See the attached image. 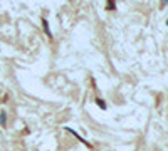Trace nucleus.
Segmentation results:
<instances>
[{
    "mask_svg": "<svg viewBox=\"0 0 168 151\" xmlns=\"http://www.w3.org/2000/svg\"><path fill=\"white\" fill-rule=\"evenodd\" d=\"M5 119H7L5 113H0V124H5Z\"/></svg>",
    "mask_w": 168,
    "mask_h": 151,
    "instance_id": "1",
    "label": "nucleus"
},
{
    "mask_svg": "<svg viewBox=\"0 0 168 151\" xmlns=\"http://www.w3.org/2000/svg\"><path fill=\"white\" fill-rule=\"evenodd\" d=\"M42 24H44V27H46V34L51 37V30H49V25H47V20H42Z\"/></svg>",
    "mask_w": 168,
    "mask_h": 151,
    "instance_id": "2",
    "label": "nucleus"
},
{
    "mask_svg": "<svg viewBox=\"0 0 168 151\" xmlns=\"http://www.w3.org/2000/svg\"><path fill=\"white\" fill-rule=\"evenodd\" d=\"M96 103L99 104V108H101V109H106V104H104V101H101V99H96Z\"/></svg>",
    "mask_w": 168,
    "mask_h": 151,
    "instance_id": "3",
    "label": "nucleus"
},
{
    "mask_svg": "<svg viewBox=\"0 0 168 151\" xmlns=\"http://www.w3.org/2000/svg\"><path fill=\"white\" fill-rule=\"evenodd\" d=\"M106 9H108V10L109 9H114V3H108V5H106Z\"/></svg>",
    "mask_w": 168,
    "mask_h": 151,
    "instance_id": "4",
    "label": "nucleus"
}]
</instances>
